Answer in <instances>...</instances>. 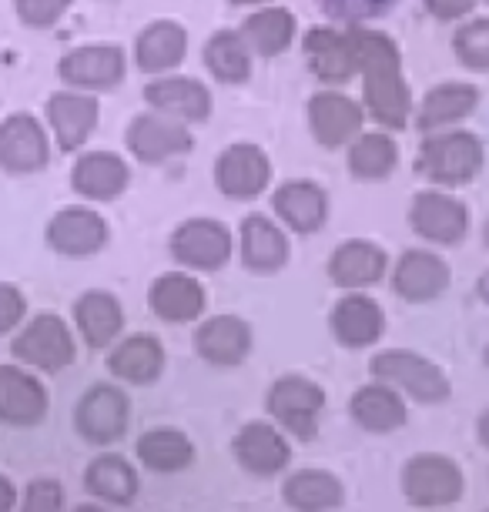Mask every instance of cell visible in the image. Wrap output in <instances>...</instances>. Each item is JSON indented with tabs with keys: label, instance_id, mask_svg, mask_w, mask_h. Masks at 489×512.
<instances>
[{
	"label": "cell",
	"instance_id": "cell-35",
	"mask_svg": "<svg viewBox=\"0 0 489 512\" xmlns=\"http://www.w3.org/2000/svg\"><path fill=\"white\" fill-rule=\"evenodd\" d=\"M74 325L88 349H108L124 332V308L111 292L94 288L74 302Z\"/></svg>",
	"mask_w": 489,
	"mask_h": 512
},
{
	"label": "cell",
	"instance_id": "cell-7",
	"mask_svg": "<svg viewBox=\"0 0 489 512\" xmlns=\"http://www.w3.org/2000/svg\"><path fill=\"white\" fill-rule=\"evenodd\" d=\"M168 248L185 272H222L235 255V238L218 218H185L171 231Z\"/></svg>",
	"mask_w": 489,
	"mask_h": 512
},
{
	"label": "cell",
	"instance_id": "cell-40",
	"mask_svg": "<svg viewBox=\"0 0 489 512\" xmlns=\"http://www.w3.org/2000/svg\"><path fill=\"white\" fill-rule=\"evenodd\" d=\"M453 57L466 71L489 74V17H466L453 31Z\"/></svg>",
	"mask_w": 489,
	"mask_h": 512
},
{
	"label": "cell",
	"instance_id": "cell-23",
	"mask_svg": "<svg viewBox=\"0 0 489 512\" xmlns=\"http://www.w3.org/2000/svg\"><path fill=\"white\" fill-rule=\"evenodd\" d=\"M389 272L386 248L372 238H345L329 255V282L342 292H366Z\"/></svg>",
	"mask_w": 489,
	"mask_h": 512
},
{
	"label": "cell",
	"instance_id": "cell-18",
	"mask_svg": "<svg viewBox=\"0 0 489 512\" xmlns=\"http://www.w3.org/2000/svg\"><path fill=\"white\" fill-rule=\"evenodd\" d=\"M47 245L64 258H91L108 245L111 228L104 215L88 205H67L47 221Z\"/></svg>",
	"mask_w": 489,
	"mask_h": 512
},
{
	"label": "cell",
	"instance_id": "cell-39",
	"mask_svg": "<svg viewBox=\"0 0 489 512\" xmlns=\"http://www.w3.org/2000/svg\"><path fill=\"white\" fill-rule=\"evenodd\" d=\"M84 486L111 506H131L138 496V472L121 456H98L84 472Z\"/></svg>",
	"mask_w": 489,
	"mask_h": 512
},
{
	"label": "cell",
	"instance_id": "cell-29",
	"mask_svg": "<svg viewBox=\"0 0 489 512\" xmlns=\"http://www.w3.org/2000/svg\"><path fill=\"white\" fill-rule=\"evenodd\" d=\"M131 185V164L118 151H84L71 168V188L88 201H114Z\"/></svg>",
	"mask_w": 489,
	"mask_h": 512
},
{
	"label": "cell",
	"instance_id": "cell-50",
	"mask_svg": "<svg viewBox=\"0 0 489 512\" xmlns=\"http://www.w3.org/2000/svg\"><path fill=\"white\" fill-rule=\"evenodd\" d=\"M486 365H489V345H486Z\"/></svg>",
	"mask_w": 489,
	"mask_h": 512
},
{
	"label": "cell",
	"instance_id": "cell-9",
	"mask_svg": "<svg viewBox=\"0 0 489 512\" xmlns=\"http://www.w3.org/2000/svg\"><path fill=\"white\" fill-rule=\"evenodd\" d=\"M218 195L232 201H252L262 198L272 188L275 168L265 148H258L252 141H235L225 151H218L215 168H212Z\"/></svg>",
	"mask_w": 489,
	"mask_h": 512
},
{
	"label": "cell",
	"instance_id": "cell-52",
	"mask_svg": "<svg viewBox=\"0 0 489 512\" xmlns=\"http://www.w3.org/2000/svg\"><path fill=\"white\" fill-rule=\"evenodd\" d=\"M486 512H489V509H486Z\"/></svg>",
	"mask_w": 489,
	"mask_h": 512
},
{
	"label": "cell",
	"instance_id": "cell-5",
	"mask_svg": "<svg viewBox=\"0 0 489 512\" xmlns=\"http://www.w3.org/2000/svg\"><path fill=\"white\" fill-rule=\"evenodd\" d=\"M409 228L429 245L453 248L469 238L473 228V211L463 198L449 195L446 188H423L412 195L409 205Z\"/></svg>",
	"mask_w": 489,
	"mask_h": 512
},
{
	"label": "cell",
	"instance_id": "cell-20",
	"mask_svg": "<svg viewBox=\"0 0 489 512\" xmlns=\"http://www.w3.org/2000/svg\"><path fill=\"white\" fill-rule=\"evenodd\" d=\"M232 456L245 472L258 479L278 476L292 462V446L272 419L245 422L232 439Z\"/></svg>",
	"mask_w": 489,
	"mask_h": 512
},
{
	"label": "cell",
	"instance_id": "cell-17",
	"mask_svg": "<svg viewBox=\"0 0 489 512\" xmlns=\"http://www.w3.org/2000/svg\"><path fill=\"white\" fill-rule=\"evenodd\" d=\"M272 211L278 225L295 231V235H319L329 221L332 201L319 181L289 178L272 191Z\"/></svg>",
	"mask_w": 489,
	"mask_h": 512
},
{
	"label": "cell",
	"instance_id": "cell-47",
	"mask_svg": "<svg viewBox=\"0 0 489 512\" xmlns=\"http://www.w3.org/2000/svg\"><path fill=\"white\" fill-rule=\"evenodd\" d=\"M232 7H265V4H272V0H228Z\"/></svg>",
	"mask_w": 489,
	"mask_h": 512
},
{
	"label": "cell",
	"instance_id": "cell-44",
	"mask_svg": "<svg viewBox=\"0 0 489 512\" xmlns=\"http://www.w3.org/2000/svg\"><path fill=\"white\" fill-rule=\"evenodd\" d=\"M479 4H483V0H423L426 11L433 14L436 21H446V24L466 21V17L473 14Z\"/></svg>",
	"mask_w": 489,
	"mask_h": 512
},
{
	"label": "cell",
	"instance_id": "cell-42",
	"mask_svg": "<svg viewBox=\"0 0 489 512\" xmlns=\"http://www.w3.org/2000/svg\"><path fill=\"white\" fill-rule=\"evenodd\" d=\"M64 506V489L54 479H34L24 492L21 512H61Z\"/></svg>",
	"mask_w": 489,
	"mask_h": 512
},
{
	"label": "cell",
	"instance_id": "cell-6",
	"mask_svg": "<svg viewBox=\"0 0 489 512\" xmlns=\"http://www.w3.org/2000/svg\"><path fill=\"white\" fill-rule=\"evenodd\" d=\"M466 489L463 469L456 459L443 452H419L402 469V492H406L409 506L419 509H446L459 502Z\"/></svg>",
	"mask_w": 489,
	"mask_h": 512
},
{
	"label": "cell",
	"instance_id": "cell-27",
	"mask_svg": "<svg viewBox=\"0 0 489 512\" xmlns=\"http://www.w3.org/2000/svg\"><path fill=\"white\" fill-rule=\"evenodd\" d=\"M148 305L155 318L168 325H191L205 315L208 308V292L198 282L195 272H165L158 275L148 288Z\"/></svg>",
	"mask_w": 489,
	"mask_h": 512
},
{
	"label": "cell",
	"instance_id": "cell-41",
	"mask_svg": "<svg viewBox=\"0 0 489 512\" xmlns=\"http://www.w3.org/2000/svg\"><path fill=\"white\" fill-rule=\"evenodd\" d=\"M14 11L21 17L24 27L47 31V27H54L67 11H71V0H14Z\"/></svg>",
	"mask_w": 489,
	"mask_h": 512
},
{
	"label": "cell",
	"instance_id": "cell-51",
	"mask_svg": "<svg viewBox=\"0 0 489 512\" xmlns=\"http://www.w3.org/2000/svg\"><path fill=\"white\" fill-rule=\"evenodd\" d=\"M483 4H489V0H483Z\"/></svg>",
	"mask_w": 489,
	"mask_h": 512
},
{
	"label": "cell",
	"instance_id": "cell-48",
	"mask_svg": "<svg viewBox=\"0 0 489 512\" xmlns=\"http://www.w3.org/2000/svg\"><path fill=\"white\" fill-rule=\"evenodd\" d=\"M74 512H108V509H101V506H78Z\"/></svg>",
	"mask_w": 489,
	"mask_h": 512
},
{
	"label": "cell",
	"instance_id": "cell-32",
	"mask_svg": "<svg viewBox=\"0 0 489 512\" xmlns=\"http://www.w3.org/2000/svg\"><path fill=\"white\" fill-rule=\"evenodd\" d=\"M47 415V389L21 365H0V422L37 425Z\"/></svg>",
	"mask_w": 489,
	"mask_h": 512
},
{
	"label": "cell",
	"instance_id": "cell-11",
	"mask_svg": "<svg viewBox=\"0 0 489 512\" xmlns=\"http://www.w3.org/2000/svg\"><path fill=\"white\" fill-rule=\"evenodd\" d=\"M302 54L305 64L315 81H322L325 88H342V84L359 77V57L356 44H352L349 27L339 31L332 24H315L302 37Z\"/></svg>",
	"mask_w": 489,
	"mask_h": 512
},
{
	"label": "cell",
	"instance_id": "cell-43",
	"mask_svg": "<svg viewBox=\"0 0 489 512\" xmlns=\"http://www.w3.org/2000/svg\"><path fill=\"white\" fill-rule=\"evenodd\" d=\"M24 308H27V302H24V292H21V288L0 282V335L14 332V328L21 325Z\"/></svg>",
	"mask_w": 489,
	"mask_h": 512
},
{
	"label": "cell",
	"instance_id": "cell-16",
	"mask_svg": "<svg viewBox=\"0 0 489 512\" xmlns=\"http://www.w3.org/2000/svg\"><path fill=\"white\" fill-rule=\"evenodd\" d=\"M131 422V402L118 385H91L81 395L78 409H74V425H78L81 439L94 446H111L128 432Z\"/></svg>",
	"mask_w": 489,
	"mask_h": 512
},
{
	"label": "cell",
	"instance_id": "cell-49",
	"mask_svg": "<svg viewBox=\"0 0 489 512\" xmlns=\"http://www.w3.org/2000/svg\"><path fill=\"white\" fill-rule=\"evenodd\" d=\"M486 245H489V218H486Z\"/></svg>",
	"mask_w": 489,
	"mask_h": 512
},
{
	"label": "cell",
	"instance_id": "cell-34",
	"mask_svg": "<svg viewBox=\"0 0 489 512\" xmlns=\"http://www.w3.org/2000/svg\"><path fill=\"white\" fill-rule=\"evenodd\" d=\"M255 54L248 51L245 37L238 34V27H218L201 47V64L225 88H238V84L252 81V64Z\"/></svg>",
	"mask_w": 489,
	"mask_h": 512
},
{
	"label": "cell",
	"instance_id": "cell-8",
	"mask_svg": "<svg viewBox=\"0 0 489 512\" xmlns=\"http://www.w3.org/2000/svg\"><path fill=\"white\" fill-rule=\"evenodd\" d=\"M128 154L138 164H165L195 151V131L185 121H175L158 111L134 114L128 131H124Z\"/></svg>",
	"mask_w": 489,
	"mask_h": 512
},
{
	"label": "cell",
	"instance_id": "cell-22",
	"mask_svg": "<svg viewBox=\"0 0 489 512\" xmlns=\"http://www.w3.org/2000/svg\"><path fill=\"white\" fill-rule=\"evenodd\" d=\"M289 255V235L275 218L262 215V211H252V215L242 218V225H238V258H242L248 272L275 275L289 265Z\"/></svg>",
	"mask_w": 489,
	"mask_h": 512
},
{
	"label": "cell",
	"instance_id": "cell-1",
	"mask_svg": "<svg viewBox=\"0 0 489 512\" xmlns=\"http://www.w3.org/2000/svg\"><path fill=\"white\" fill-rule=\"evenodd\" d=\"M362 74V108L382 131H406L412 118V94L402 74V51L386 31L366 24L349 27Z\"/></svg>",
	"mask_w": 489,
	"mask_h": 512
},
{
	"label": "cell",
	"instance_id": "cell-4",
	"mask_svg": "<svg viewBox=\"0 0 489 512\" xmlns=\"http://www.w3.org/2000/svg\"><path fill=\"white\" fill-rule=\"evenodd\" d=\"M265 412L282 432L312 442L319 436V419L325 412V389L309 375L289 372L272 382L265 395Z\"/></svg>",
	"mask_w": 489,
	"mask_h": 512
},
{
	"label": "cell",
	"instance_id": "cell-13",
	"mask_svg": "<svg viewBox=\"0 0 489 512\" xmlns=\"http://www.w3.org/2000/svg\"><path fill=\"white\" fill-rule=\"evenodd\" d=\"M141 98H145L148 111L168 114V118L185 124H205L215 111V98L208 91V84L175 71L151 77L145 91H141Z\"/></svg>",
	"mask_w": 489,
	"mask_h": 512
},
{
	"label": "cell",
	"instance_id": "cell-30",
	"mask_svg": "<svg viewBox=\"0 0 489 512\" xmlns=\"http://www.w3.org/2000/svg\"><path fill=\"white\" fill-rule=\"evenodd\" d=\"M349 415L359 429L372 432V436H389V432H396L409 422V402L392 385L372 379L369 385L352 392Z\"/></svg>",
	"mask_w": 489,
	"mask_h": 512
},
{
	"label": "cell",
	"instance_id": "cell-14",
	"mask_svg": "<svg viewBox=\"0 0 489 512\" xmlns=\"http://www.w3.org/2000/svg\"><path fill=\"white\" fill-rule=\"evenodd\" d=\"M14 359L37 372H61L74 362V335L61 315H37L24 325V332L11 345Z\"/></svg>",
	"mask_w": 489,
	"mask_h": 512
},
{
	"label": "cell",
	"instance_id": "cell-24",
	"mask_svg": "<svg viewBox=\"0 0 489 512\" xmlns=\"http://www.w3.org/2000/svg\"><path fill=\"white\" fill-rule=\"evenodd\" d=\"M191 345H195L198 359H205L215 369H235L252 355L255 335L242 315H212L195 328Z\"/></svg>",
	"mask_w": 489,
	"mask_h": 512
},
{
	"label": "cell",
	"instance_id": "cell-21",
	"mask_svg": "<svg viewBox=\"0 0 489 512\" xmlns=\"http://www.w3.org/2000/svg\"><path fill=\"white\" fill-rule=\"evenodd\" d=\"M44 118L54 131V144L64 154L81 151L94 131H98L101 104L88 91H57L47 98Z\"/></svg>",
	"mask_w": 489,
	"mask_h": 512
},
{
	"label": "cell",
	"instance_id": "cell-26",
	"mask_svg": "<svg viewBox=\"0 0 489 512\" xmlns=\"http://www.w3.org/2000/svg\"><path fill=\"white\" fill-rule=\"evenodd\" d=\"M188 47V27L181 21H171V17H158V21L141 27L138 37H134V64L148 77L171 74L185 64Z\"/></svg>",
	"mask_w": 489,
	"mask_h": 512
},
{
	"label": "cell",
	"instance_id": "cell-36",
	"mask_svg": "<svg viewBox=\"0 0 489 512\" xmlns=\"http://www.w3.org/2000/svg\"><path fill=\"white\" fill-rule=\"evenodd\" d=\"M345 164L356 181H386L399 168V144L392 131H359L345 148Z\"/></svg>",
	"mask_w": 489,
	"mask_h": 512
},
{
	"label": "cell",
	"instance_id": "cell-19",
	"mask_svg": "<svg viewBox=\"0 0 489 512\" xmlns=\"http://www.w3.org/2000/svg\"><path fill=\"white\" fill-rule=\"evenodd\" d=\"M51 161V141L44 124L27 111H17L0 124V168L11 175H37Z\"/></svg>",
	"mask_w": 489,
	"mask_h": 512
},
{
	"label": "cell",
	"instance_id": "cell-3",
	"mask_svg": "<svg viewBox=\"0 0 489 512\" xmlns=\"http://www.w3.org/2000/svg\"><path fill=\"white\" fill-rule=\"evenodd\" d=\"M369 375L392 385L399 395L419 405H439L453 395V382L433 359L412 349H382L369 359Z\"/></svg>",
	"mask_w": 489,
	"mask_h": 512
},
{
	"label": "cell",
	"instance_id": "cell-28",
	"mask_svg": "<svg viewBox=\"0 0 489 512\" xmlns=\"http://www.w3.org/2000/svg\"><path fill=\"white\" fill-rule=\"evenodd\" d=\"M332 338L342 349H369L386 332V312L366 292H345L329 315Z\"/></svg>",
	"mask_w": 489,
	"mask_h": 512
},
{
	"label": "cell",
	"instance_id": "cell-2",
	"mask_svg": "<svg viewBox=\"0 0 489 512\" xmlns=\"http://www.w3.org/2000/svg\"><path fill=\"white\" fill-rule=\"evenodd\" d=\"M486 168V144L476 131L446 128L423 134L416 151V171L433 188H466Z\"/></svg>",
	"mask_w": 489,
	"mask_h": 512
},
{
	"label": "cell",
	"instance_id": "cell-31",
	"mask_svg": "<svg viewBox=\"0 0 489 512\" xmlns=\"http://www.w3.org/2000/svg\"><path fill=\"white\" fill-rule=\"evenodd\" d=\"M238 34L245 37L248 51L255 57H282L299 41V17H295L289 7L265 4L242 17Z\"/></svg>",
	"mask_w": 489,
	"mask_h": 512
},
{
	"label": "cell",
	"instance_id": "cell-15",
	"mask_svg": "<svg viewBox=\"0 0 489 512\" xmlns=\"http://www.w3.org/2000/svg\"><path fill=\"white\" fill-rule=\"evenodd\" d=\"M389 282H392V292H396L402 302L426 305V302H436L439 295L449 292L453 268H449V262L439 255V251L409 248L396 258Z\"/></svg>",
	"mask_w": 489,
	"mask_h": 512
},
{
	"label": "cell",
	"instance_id": "cell-38",
	"mask_svg": "<svg viewBox=\"0 0 489 512\" xmlns=\"http://www.w3.org/2000/svg\"><path fill=\"white\" fill-rule=\"evenodd\" d=\"M138 459L145 469L161 472V476L185 472L191 462H195V442L181 429L158 425V429H148L145 436L138 439Z\"/></svg>",
	"mask_w": 489,
	"mask_h": 512
},
{
	"label": "cell",
	"instance_id": "cell-10",
	"mask_svg": "<svg viewBox=\"0 0 489 512\" xmlns=\"http://www.w3.org/2000/svg\"><path fill=\"white\" fill-rule=\"evenodd\" d=\"M305 124H309L312 141L325 151L349 148L352 138L366 128V108L342 91H315L305 101Z\"/></svg>",
	"mask_w": 489,
	"mask_h": 512
},
{
	"label": "cell",
	"instance_id": "cell-33",
	"mask_svg": "<svg viewBox=\"0 0 489 512\" xmlns=\"http://www.w3.org/2000/svg\"><path fill=\"white\" fill-rule=\"evenodd\" d=\"M165 345L155 335H128L108 355V372L128 385H155L165 375Z\"/></svg>",
	"mask_w": 489,
	"mask_h": 512
},
{
	"label": "cell",
	"instance_id": "cell-37",
	"mask_svg": "<svg viewBox=\"0 0 489 512\" xmlns=\"http://www.w3.org/2000/svg\"><path fill=\"white\" fill-rule=\"evenodd\" d=\"M282 496L295 512H332L342 506L345 489L329 469H299L285 479Z\"/></svg>",
	"mask_w": 489,
	"mask_h": 512
},
{
	"label": "cell",
	"instance_id": "cell-12",
	"mask_svg": "<svg viewBox=\"0 0 489 512\" xmlns=\"http://www.w3.org/2000/svg\"><path fill=\"white\" fill-rule=\"evenodd\" d=\"M128 74V57L118 44H81L57 61V77L74 91H111Z\"/></svg>",
	"mask_w": 489,
	"mask_h": 512
},
{
	"label": "cell",
	"instance_id": "cell-46",
	"mask_svg": "<svg viewBox=\"0 0 489 512\" xmlns=\"http://www.w3.org/2000/svg\"><path fill=\"white\" fill-rule=\"evenodd\" d=\"M476 432H479V442L489 449V409L479 415V422H476Z\"/></svg>",
	"mask_w": 489,
	"mask_h": 512
},
{
	"label": "cell",
	"instance_id": "cell-25",
	"mask_svg": "<svg viewBox=\"0 0 489 512\" xmlns=\"http://www.w3.org/2000/svg\"><path fill=\"white\" fill-rule=\"evenodd\" d=\"M483 101V91L469 81H443L436 88H429L416 104V114H412V124H416L419 134H433V131H446V128H459L469 114L479 108Z\"/></svg>",
	"mask_w": 489,
	"mask_h": 512
},
{
	"label": "cell",
	"instance_id": "cell-45",
	"mask_svg": "<svg viewBox=\"0 0 489 512\" xmlns=\"http://www.w3.org/2000/svg\"><path fill=\"white\" fill-rule=\"evenodd\" d=\"M17 502V489L7 476H0V512H11Z\"/></svg>",
	"mask_w": 489,
	"mask_h": 512
}]
</instances>
